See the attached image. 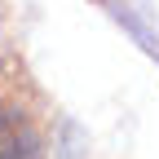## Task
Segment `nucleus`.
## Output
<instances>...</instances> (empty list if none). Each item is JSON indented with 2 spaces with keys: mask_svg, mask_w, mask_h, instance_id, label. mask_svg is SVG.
<instances>
[{
  "mask_svg": "<svg viewBox=\"0 0 159 159\" xmlns=\"http://www.w3.org/2000/svg\"><path fill=\"white\" fill-rule=\"evenodd\" d=\"M0 159H44L40 150V133L31 119L13 106H0Z\"/></svg>",
  "mask_w": 159,
  "mask_h": 159,
  "instance_id": "obj_1",
  "label": "nucleus"
}]
</instances>
